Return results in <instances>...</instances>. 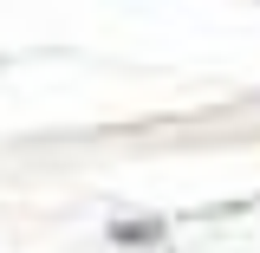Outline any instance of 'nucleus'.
<instances>
[{"mask_svg": "<svg viewBox=\"0 0 260 253\" xmlns=\"http://www.w3.org/2000/svg\"><path fill=\"white\" fill-rule=\"evenodd\" d=\"M111 240H117V247H156V221H117Z\"/></svg>", "mask_w": 260, "mask_h": 253, "instance_id": "f257e3e1", "label": "nucleus"}]
</instances>
